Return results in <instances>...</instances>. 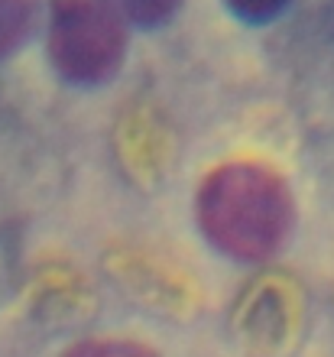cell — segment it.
Returning <instances> with one entry per match:
<instances>
[{
	"instance_id": "cell-6",
	"label": "cell",
	"mask_w": 334,
	"mask_h": 357,
	"mask_svg": "<svg viewBox=\"0 0 334 357\" xmlns=\"http://www.w3.org/2000/svg\"><path fill=\"white\" fill-rule=\"evenodd\" d=\"M221 3L247 23H266V20L279 17L292 0H221Z\"/></svg>"
},
{
	"instance_id": "cell-5",
	"label": "cell",
	"mask_w": 334,
	"mask_h": 357,
	"mask_svg": "<svg viewBox=\"0 0 334 357\" xmlns=\"http://www.w3.org/2000/svg\"><path fill=\"white\" fill-rule=\"evenodd\" d=\"M123 20L139 23V26H159L166 23L172 13L179 10L182 0H107Z\"/></svg>"
},
{
	"instance_id": "cell-4",
	"label": "cell",
	"mask_w": 334,
	"mask_h": 357,
	"mask_svg": "<svg viewBox=\"0 0 334 357\" xmlns=\"http://www.w3.org/2000/svg\"><path fill=\"white\" fill-rule=\"evenodd\" d=\"M62 357H159L153 348L130 338H88L68 348Z\"/></svg>"
},
{
	"instance_id": "cell-3",
	"label": "cell",
	"mask_w": 334,
	"mask_h": 357,
	"mask_svg": "<svg viewBox=\"0 0 334 357\" xmlns=\"http://www.w3.org/2000/svg\"><path fill=\"white\" fill-rule=\"evenodd\" d=\"M36 0H0V59L26 43L36 26Z\"/></svg>"
},
{
	"instance_id": "cell-1",
	"label": "cell",
	"mask_w": 334,
	"mask_h": 357,
	"mask_svg": "<svg viewBox=\"0 0 334 357\" xmlns=\"http://www.w3.org/2000/svg\"><path fill=\"white\" fill-rule=\"evenodd\" d=\"M195 218L208 244L241 264L276 257L296 225V198L263 160H231L202 178Z\"/></svg>"
},
{
	"instance_id": "cell-2",
	"label": "cell",
	"mask_w": 334,
	"mask_h": 357,
	"mask_svg": "<svg viewBox=\"0 0 334 357\" xmlns=\"http://www.w3.org/2000/svg\"><path fill=\"white\" fill-rule=\"evenodd\" d=\"M46 43L66 82L101 85L123 66L127 20L107 0H52Z\"/></svg>"
}]
</instances>
